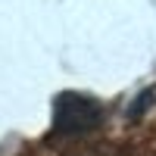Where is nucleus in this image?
I'll use <instances>...</instances> for the list:
<instances>
[{
	"label": "nucleus",
	"mask_w": 156,
	"mask_h": 156,
	"mask_svg": "<svg viewBox=\"0 0 156 156\" xmlns=\"http://www.w3.org/2000/svg\"><path fill=\"white\" fill-rule=\"evenodd\" d=\"M103 122V106L84 94H59L53 100V131L56 134H84Z\"/></svg>",
	"instance_id": "nucleus-1"
}]
</instances>
